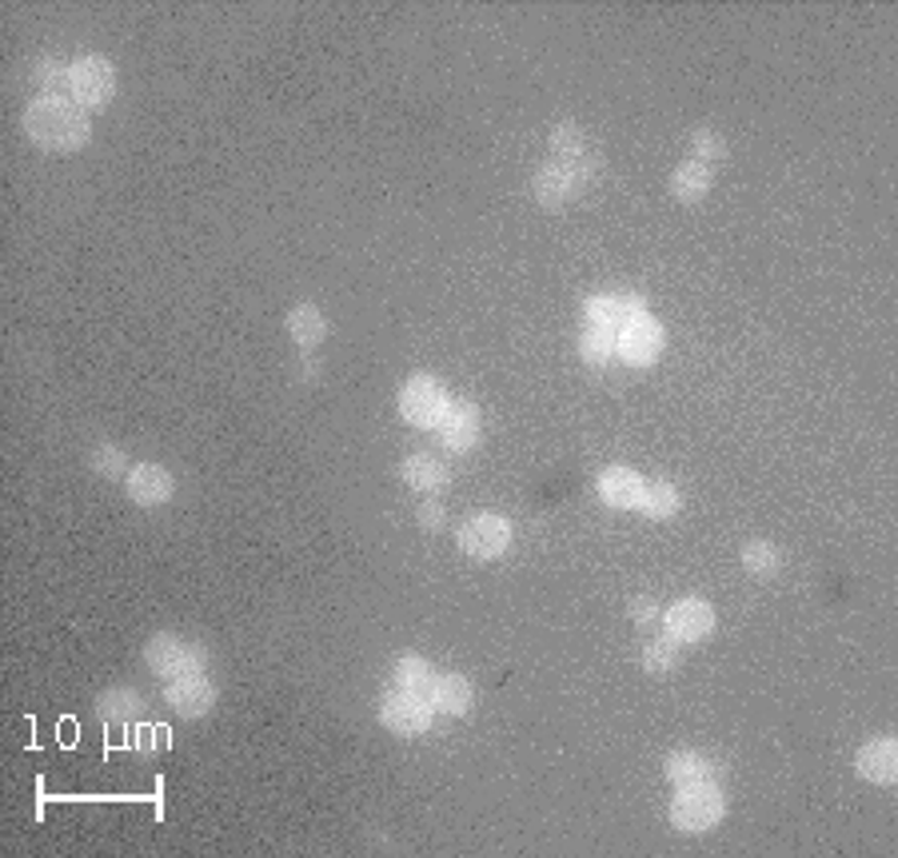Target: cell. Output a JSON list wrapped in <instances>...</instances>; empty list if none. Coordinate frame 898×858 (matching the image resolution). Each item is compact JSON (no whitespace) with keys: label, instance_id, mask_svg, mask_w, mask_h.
<instances>
[{"label":"cell","instance_id":"1","mask_svg":"<svg viewBox=\"0 0 898 858\" xmlns=\"http://www.w3.org/2000/svg\"><path fill=\"white\" fill-rule=\"evenodd\" d=\"M24 136L45 152H81L93 136V124L88 112L69 96H36L24 108Z\"/></svg>","mask_w":898,"mask_h":858},{"label":"cell","instance_id":"2","mask_svg":"<svg viewBox=\"0 0 898 858\" xmlns=\"http://www.w3.org/2000/svg\"><path fill=\"white\" fill-rule=\"evenodd\" d=\"M595 172H599V164L591 152L571 156V160H551V164H543L536 172L531 188H536V200L543 204L548 212H559L563 204H571L575 196H583L587 184L595 180Z\"/></svg>","mask_w":898,"mask_h":858},{"label":"cell","instance_id":"3","mask_svg":"<svg viewBox=\"0 0 898 858\" xmlns=\"http://www.w3.org/2000/svg\"><path fill=\"white\" fill-rule=\"evenodd\" d=\"M144 659L160 679H184V675H200L204 671V651L188 639H180V635H152L148 647H144Z\"/></svg>","mask_w":898,"mask_h":858},{"label":"cell","instance_id":"4","mask_svg":"<svg viewBox=\"0 0 898 858\" xmlns=\"http://www.w3.org/2000/svg\"><path fill=\"white\" fill-rule=\"evenodd\" d=\"M447 392H443L440 380L431 376H411L399 392V416L411 424V428H440L443 412H447Z\"/></svg>","mask_w":898,"mask_h":858},{"label":"cell","instance_id":"5","mask_svg":"<svg viewBox=\"0 0 898 858\" xmlns=\"http://www.w3.org/2000/svg\"><path fill=\"white\" fill-rule=\"evenodd\" d=\"M723 819V795L715 787H679L675 802H671V823L687 831V835H699V831H711V826Z\"/></svg>","mask_w":898,"mask_h":858},{"label":"cell","instance_id":"6","mask_svg":"<svg viewBox=\"0 0 898 858\" xmlns=\"http://www.w3.org/2000/svg\"><path fill=\"white\" fill-rule=\"evenodd\" d=\"M69 93L81 108H104L116 93V72L104 57H81L72 60Z\"/></svg>","mask_w":898,"mask_h":858},{"label":"cell","instance_id":"7","mask_svg":"<svg viewBox=\"0 0 898 858\" xmlns=\"http://www.w3.org/2000/svg\"><path fill=\"white\" fill-rule=\"evenodd\" d=\"M512 543V524L503 515H471L459 527V551L471 560H495Z\"/></svg>","mask_w":898,"mask_h":858},{"label":"cell","instance_id":"8","mask_svg":"<svg viewBox=\"0 0 898 858\" xmlns=\"http://www.w3.org/2000/svg\"><path fill=\"white\" fill-rule=\"evenodd\" d=\"M380 719H383V727L395 731V735H423V731L431 727V703H428V695H416V691H392V695H383Z\"/></svg>","mask_w":898,"mask_h":858},{"label":"cell","instance_id":"9","mask_svg":"<svg viewBox=\"0 0 898 858\" xmlns=\"http://www.w3.org/2000/svg\"><path fill=\"white\" fill-rule=\"evenodd\" d=\"M615 352H619L627 364H635V368H647V364H655L659 352H663V328H659L651 316H635V320H627L615 332Z\"/></svg>","mask_w":898,"mask_h":858},{"label":"cell","instance_id":"10","mask_svg":"<svg viewBox=\"0 0 898 858\" xmlns=\"http://www.w3.org/2000/svg\"><path fill=\"white\" fill-rule=\"evenodd\" d=\"M663 627L675 644H699L706 635L715 632V611L703 599H679L663 611Z\"/></svg>","mask_w":898,"mask_h":858},{"label":"cell","instance_id":"11","mask_svg":"<svg viewBox=\"0 0 898 858\" xmlns=\"http://www.w3.org/2000/svg\"><path fill=\"white\" fill-rule=\"evenodd\" d=\"M479 407L471 400H452L440 419V440L447 452H471L479 443Z\"/></svg>","mask_w":898,"mask_h":858},{"label":"cell","instance_id":"12","mask_svg":"<svg viewBox=\"0 0 898 858\" xmlns=\"http://www.w3.org/2000/svg\"><path fill=\"white\" fill-rule=\"evenodd\" d=\"M164 699H168V707H172L176 715H184V719H200V715H208V711H212V703H216V687H212L208 679H204V671H200V675L168 679Z\"/></svg>","mask_w":898,"mask_h":858},{"label":"cell","instance_id":"13","mask_svg":"<svg viewBox=\"0 0 898 858\" xmlns=\"http://www.w3.org/2000/svg\"><path fill=\"white\" fill-rule=\"evenodd\" d=\"M854 771H859L866 783L874 787H890L898 779V743L895 739H874L866 743L854 759Z\"/></svg>","mask_w":898,"mask_h":858},{"label":"cell","instance_id":"14","mask_svg":"<svg viewBox=\"0 0 898 858\" xmlns=\"http://www.w3.org/2000/svg\"><path fill=\"white\" fill-rule=\"evenodd\" d=\"M635 316H647V304L639 296L587 299V323H591V328H611V332H619L623 323L635 320Z\"/></svg>","mask_w":898,"mask_h":858},{"label":"cell","instance_id":"15","mask_svg":"<svg viewBox=\"0 0 898 858\" xmlns=\"http://www.w3.org/2000/svg\"><path fill=\"white\" fill-rule=\"evenodd\" d=\"M128 495L140 507H156V503L172 500V476L156 464H136L128 471Z\"/></svg>","mask_w":898,"mask_h":858},{"label":"cell","instance_id":"16","mask_svg":"<svg viewBox=\"0 0 898 858\" xmlns=\"http://www.w3.org/2000/svg\"><path fill=\"white\" fill-rule=\"evenodd\" d=\"M471 699H476V691H471V683H467L464 675H435V683H431L428 691V703L452 719L467 715V711H471Z\"/></svg>","mask_w":898,"mask_h":858},{"label":"cell","instance_id":"17","mask_svg":"<svg viewBox=\"0 0 898 858\" xmlns=\"http://www.w3.org/2000/svg\"><path fill=\"white\" fill-rule=\"evenodd\" d=\"M643 488L647 483L635 476L631 467H607V471L599 476V495H603V503H611V507H639Z\"/></svg>","mask_w":898,"mask_h":858},{"label":"cell","instance_id":"18","mask_svg":"<svg viewBox=\"0 0 898 858\" xmlns=\"http://www.w3.org/2000/svg\"><path fill=\"white\" fill-rule=\"evenodd\" d=\"M663 771H667V783L675 790H679V787H699V783H711V775H715V767L706 763L703 755H694V751H671L667 763H663Z\"/></svg>","mask_w":898,"mask_h":858},{"label":"cell","instance_id":"19","mask_svg":"<svg viewBox=\"0 0 898 858\" xmlns=\"http://www.w3.org/2000/svg\"><path fill=\"white\" fill-rule=\"evenodd\" d=\"M711 184H715V176H711V164H699V160H687V164H679V168H675V176H671V192H675V200H682V204L703 200L706 192H711Z\"/></svg>","mask_w":898,"mask_h":858},{"label":"cell","instance_id":"20","mask_svg":"<svg viewBox=\"0 0 898 858\" xmlns=\"http://www.w3.org/2000/svg\"><path fill=\"white\" fill-rule=\"evenodd\" d=\"M284 328L299 347H316L328 335V320H323V311L316 304H299V308L287 311Z\"/></svg>","mask_w":898,"mask_h":858},{"label":"cell","instance_id":"21","mask_svg":"<svg viewBox=\"0 0 898 858\" xmlns=\"http://www.w3.org/2000/svg\"><path fill=\"white\" fill-rule=\"evenodd\" d=\"M404 483L416 491H440L443 483H447V467H443L435 455H407Z\"/></svg>","mask_w":898,"mask_h":858},{"label":"cell","instance_id":"22","mask_svg":"<svg viewBox=\"0 0 898 858\" xmlns=\"http://www.w3.org/2000/svg\"><path fill=\"white\" fill-rule=\"evenodd\" d=\"M392 679H395V687H399V691L428 695V691H431V683H435V671H431V663H428V659H419V655H404V659H399V663H395Z\"/></svg>","mask_w":898,"mask_h":858},{"label":"cell","instance_id":"23","mask_svg":"<svg viewBox=\"0 0 898 858\" xmlns=\"http://www.w3.org/2000/svg\"><path fill=\"white\" fill-rule=\"evenodd\" d=\"M96 711L104 715V723H128V719H136L144 711L140 695L128 691V687H112V691L100 695V703H96Z\"/></svg>","mask_w":898,"mask_h":858},{"label":"cell","instance_id":"24","mask_svg":"<svg viewBox=\"0 0 898 858\" xmlns=\"http://www.w3.org/2000/svg\"><path fill=\"white\" fill-rule=\"evenodd\" d=\"M69 76L72 64H64L57 57H40L33 64V84L40 88V96H64L69 93Z\"/></svg>","mask_w":898,"mask_h":858},{"label":"cell","instance_id":"25","mask_svg":"<svg viewBox=\"0 0 898 858\" xmlns=\"http://www.w3.org/2000/svg\"><path fill=\"white\" fill-rule=\"evenodd\" d=\"M579 356H583L591 368L611 364V356H615V332H611V328H591V323H587V332L579 335Z\"/></svg>","mask_w":898,"mask_h":858},{"label":"cell","instance_id":"26","mask_svg":"<svg viewBox=\"0 0 898 858\" xmlns=\"http://www.w3.org/2000/svg\"><path fill=\"white\" fill-rule=\"evenodd\" d=\"M639 507H643V515H651V519H671V515L682 507V495L671 488V483H647Z\"/></svg>","mask_w":898,"mask_h":858},{"label":"cell","instance_id":"27","mask_svg":"<svg viewBox=\"0 0 898 858\" xmlns=\"http://www.w3.org/2000/svg\"><path fill=\"white\" fill-rule=\"evenodd\" d=\"M639 663H643L647 675H671V671L679 667V644L675 639H655V644H647L643 651H639Z\"/></svg>","mask_w":898,"mask_h":858},{"label":"cell","instance_id":"28","mask_svg":"<svg viewBox=\"0 0 898 858\" xmlns=\"http://www.w3.org/2000/svg\"><path fill=\"white\" fill-rule=\"evenodd\" d=\"M742 567L751 575H759V579H771V575L783 567V560H778V551L766 543V539H751L747 548H742Z\"/></svg>","mask_w":898,"mask_h":858},{"label":"cell","instance_id":"29","mask_svg":"<svg viewBox=\"0 0 898 858\" xmlns=\"http://www.w3.org/2000/svg\"><path fill=\"white\" fill-rule=\"evenodd\" d=\"M548 144H551V152H555V160H571V156L587 152V136L579 124H555Z\"/></svg>","mask_w":898,"mask_h":858},{"label":"cell","instance_id":"30","mask_svg":"<svg viewBox=\"0 0 898 858\" xmlns=\"http://www.w3.org/2000/svg\"><path fill=\"white\" fill-rule=\"evenodd\" d=\"M93 467L104 479H120L128 471V455L120 452L116 443H100V448H93Z\"/></svg>","mask_w":898,"mask_h":858},{"label":"cell","instance_id":"31","mask_svg":"<svg viewBox=\"0 0 898 858\" xmlns=\"http://www.w3.org/2000/svg\"><path fill=\"white\" fill-rule=\"evenodd\" d=\"M691 148H694V160H699V164H711V160H718V156L727 152V148H723V136H718V132H694L691 136Z\"/></svg>","mask_w":898,"mask_h":858},{"label":"cell","instance_id":"32","mask_svg":"<svg viewBox=\"0 0 898 858\" xmlns=\"http://www.w3.org/2000/svg\"><path fill=\"white\" fill-rule=\"evenodd\" d=\"M416 519H419V527H423V531H440V527L447 524V512H443L440 500H423V503H419Z\"/></svg>","mask_w":898,"mask_h":858},{"label":"cell","instance_id":"33","mask_svg":"<svg viewBox=\"0 0 898 858\" xmlns=\"http://www.w3.org/2000/svg\"><path fill=\"white\" fill-rule=\"evenodd\" d=\"M168 747V731L164 727H140L136 731V751L152 755V751H164Z\"/></svg>","mask_w":898,"mask_h":858},{"label":"cell","instance_id":"34","mask_svg":"<svg viewBox=\"0 0 898 858\" xmlns=\"http://www.w3.org/2000/svg\"><path fill=\"white\" fill-rule=\"evenodd\" d=\"M631 620L639 623V627H651V623L659 620V603L655 599H631Z\"/></svg>","mask_w":898,"mask_h":858}]
</instances>
